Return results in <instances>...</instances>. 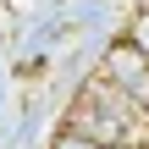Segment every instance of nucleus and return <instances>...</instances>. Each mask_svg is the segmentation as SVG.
I'll list each match as a JSON object with an SVG mask.
<instances>
[{"label": "nucleus", "mask_w": 149, "mask_h": 149, "mask_svg": "<svg viewBox=\"0 0 149 149\" xmlns=\"http://www.w3.org/2000/svg\"><path fill=\"white\" fill-rule=\"evenodd\" d=\"M66 127L88 133L94 144H105V149H133V144H144L149 111H138V105H133L116 83H105L100 72H88V77L77 83L72 105H66Z\"/></svg>", "instance_id": "f257e3e1"}, {"label": "nucleus", "mask_w": 149, "mask_h": 149, "mask_svg": "<svg viewBox=\"0 0 149 149\" xmlns=\"http://www.w3.org/2000/svg\"><path fill=\"white\" fill-rule=\"evenodd\" d=\"M94 72L105 77V83H116L138 111H149V55L122 33V39H111L105 50H100V61H94Z\"/></svg>", "instance_id": "f03ea898"}, {"label": "nucleus", "mask_w": 149, "mask_h": 149, "mask_svg": "<svg viewBox=\"0 0 149 149\" xmlns=\"http://www.w3.org/2000/svg\"><path fill=\"white\" fill-rule=\"evenodd\" d=\"M122 33H127V39H133V44H138V50L149 55V0L138 6V11H133V17H127V28H122Z\"/></svg>", "instance_id": "7ed1b4c3"}, {"label": "nucleus", "mask_w": 149, "mask_h": 149, "mask_svg": "<svg viewBox=\"0 0 149 149\" xmlns=\"http://www.w3.org/2000/svg\"><path fill=\"white\" fill-rule=\"evenodd\" d=\"M50 149H105V144H94V138L77 133V127H61V133L50 138Z\"/></svg>", "instance_id": "20e7f679"}]
</instances>
